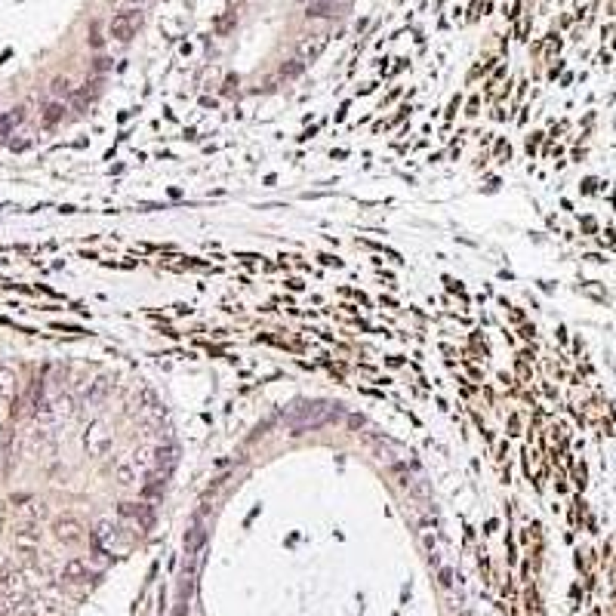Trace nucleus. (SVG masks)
Segmentation results:
<instances>
[{
  "mask_svg": "<svg viewBox=\"0 0 616 616\" xmlns=\"http://www.w3.org/2000/svg\"><path fill=\"white\" fill-rule=\"evenodd\" d=\"M139 25H142V13L139 10H120V13H114V19H111V38L114 40H120V44H127V40H133V34L139 31Z\"/></svg>",
  "mask_w": 616,
  "mask_h": 616,
  "instance_id": "1",
  "label": "nucleus"
},
{
  "mask_svg": "<svg viewBox=\"0 0 616 616\" xmlns=\"http://www.w3.org/2000/svg\"><path fill=\"white\" fill-rule=\"evenodd\" d=\"M56 533H59V540H65V542H77L81 540V524H77L74 518H65V521H59L56 524Z\"/></svg>",
  "mask_w": 616,
  "mask_h": 616,
  "instance_id": "2",
  "label": "nucleus"
},
{
  "mask_svg": "<svg viewBox=\"0 0 616 616\" xmlns=\"http://www.w3.org/2000/svg\"><path fill=\"white\" fill-rule=\"evenodd\" d=\"M62 576H65L68 583H83V579L90 576V570H87V564H81V561H68V567H65Z\"/></svg>",
  "mask_w": 616,
  "mask_h": 616,
  "instance_id": "3",
  "label": "nucleus"
},
{
  "mask_svg": "<svg viewBox=\"0 0 616 616\" xmlns=\"http://www.w3.org/2000/svg\"><path fill=\"white\" fill-rule=\"evenodd\" d=\"M62 114H65V102H49V105H47V111H44V127L59 124Z\"/></svg>",
  "mask_w": 616,
  "mask_h": 616,
  "instance_id": "4",
  "label": "nucleus"
},
{
  "mask_svg": "<svg viewBox=\"0 0 616 616\" xmlns=\"http://www.w3.org/2000/svg\"><path fill=\"white\" fill-rule=\"evenodd\" d=\"M19 120H22V108H16V111L3 114V117H0V136H10V130L19 124Z\"/></svg>",
  "mask_w": 616,
  "mask_h": 616,
  "instance_id": "5",
  "label": "nucleus"
},
{
  "mask_svg": "<svg viewBox=\"0 0 616 616\" xmlns=\"http://www.w3.org/2000/svg\"><path fill=\"white\" fill-rule=\"evenodd\" d=\"M16 546L34 549V546H38V536H34V533H19V536H16Z\"/></svg>",
  "mask_w": 616,
  "mask_h": 616,
  "instance_id": "6",
  "label": "nucleus"
},
{
  "mask_svg": "<svg viewBox=\"0 0 616 616\" xmlns=\"http://www.w3.org/2000/svg\"><path fill=\"white\" fill-rule=\"evenodd\" d=\"M200 542H204V530H195V536H191V540L185 542V546H188V551H195V549L200 546Z\"/></svg>",
  "mask_w": 616,
  "mask_h": 616,
  "instance_id": "7",
  "label": "nucleus"
},
{
  "mask_svg": "<svg viewBox=\"0 0 616 616\" xmlns=\"http://www.w3.org/2000/svg\"><path fill=\"white\" fill-rule=\"evenodd\" d=\"M53 92H56V96L68 92V81H62V77H59V81H53Z\"/></svg>",
  "mask_w": 616,
  "mask_h": 616,
  "instance_id": "8",
  "label": "nucleus"
},
{
  "mask_svg": "<svg viewBox=\"0 0 616 616\" xmlns=\"http://www.w3.org/2000/svg\"><path fill=\"white\" fill-rule=\"evenodd\" d=\"M3 469H6V447L0 444V475H3Z\"/></svg>",
  "mask_w": 616,
  "mask_h": 616,
  "instance_id": "9",
  "label": "nucleus"
}]
</instances>
